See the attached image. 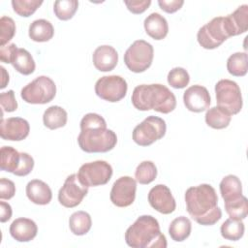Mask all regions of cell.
Instances as JSON below:
<instances>
[{"mask_svg":"<svg viewBox=\"0 0 248 248\" xmlns=\"http://www.w3.org/2000/svg\"><path fill=\"white\" fill-rule=\"evenodd\" d=\"M185 202L187 212L200 225L212 226L222 217V210L217 205L216 191L209 184L188 188L185 192Z\"/></svg>","mask_w":248,"mask_h":248,"instance_id":"7a4b0ae2","label":"cell"},{"mask_svg":"<svg viewBox=\"0 0 248 248\" xmlns=\"http://www.w3.org/2000/svg\"><path fill=\"white\" fill-rule=\"evenodd\" d=\"M157 176V168L151 161H142L138 165L135 171L136 181L142 185H147L155 180Z\"/></svg>","mask_w":248,"mask_h":248,"instance_id":"d6a6232c","label":"cell"},{"mask_svg":"<svg viewBox=\"0 0 248 248\" xmlns=\"http://www.w3.org/2000/svg\"><path fill=\"white\" fill-rule=\"evenodd\" d=\"M16 34V23L10 16H3L0 18V46H4Z\"/></svg>","mask_w":248,"mask_h":248,"instance_id":"8d00e7d4","label":"cell"},{"mask_svg":"<svg viewBox=\"0 0 248 248\" xmlns=\"http://www.w3.org/2000/svg\"><path fill=\"white\" fill-rule=\"evenodd\" d=\"M38 232L36 223L29 218H17L10 226V234L18 242H28L34 239Z\"/></svg>","mask_w":248,"mask_h":248,"instance_id":"d6986e66","label":"cell"},{"mask_svg":"<svg viewBox=\"0 0 248 248\" xmlns=\"http://www.w3.org/2000/svg\"><path fill=\"white\" fill-rule=\"evenodd\" d=\"M78 7L77 0H57L53 5V12L60 20H69L76 14Z\"/></svg>","mask_w":248,"mask_h":248,"instance_id":"836d02e7","label":"cell"},{"mask_svg":"<svg viewBox=\"0 0 248 248\" xmlns=\"http://www.w3.org/2000/svg\"><path fill=\"white\" fill-rule=\"evenodd\" d=\"M88 188L78 178V173L69 175L58 192L60 204L67 208L78 206L88 193Z\"/></svg>","mask_w":248,"mask_h":248,"instance_id":"7c38bea8","label":"cell"},{"mask_svg":"<svg viewBox=\"0 0 248 248\" xmlns=\"http://www.w3.org/2000/svg\"><path fill=\"white\" fill-rule=\"evenodd\" d=\"M183 102L186 108L193 112L206 110L211 103L208 90L202 85H192L183 94Z\"/></svg>","mask_w":248,"mask_h":248,"instance_id":"2e32d148","label":"cell"},{"mask_svg":"<svg viewBox=\"0 0 248 248\" xmlns=\"http://www.w3.org/2000/svg\"><path fill=\"white\" fill-rule=\"evenodd\" d=\"M125 241L132 248H166L168 245L159 222L151 215L140 216L126 230Z\"/></svg>","mask_w":248,"mask_h":248,"instance_id":"277c9868","label":"cell"},{"mask_svg":"<svg viewBox=\"0 0 248 248\" xmlns=\"http://www.w3.org/2000/svg\"><path fill=\"white\" fill-rule=\"evenodd\" d=\"M67 111L59 106H51L47 108L43 114L44 125L50 130L64 127L67 123Z\"/></svg>","mask_w":248,"mask_h":248,"instance_id":"d4e9b609","label":"cell"},{"mask_svg":"<svg viewBox=\"0 0 248 248\" xmlns=\"http://www.w3.org/2000/svg\"><path fill=\"white\" fill-rule=\"evenodd\" d=\"M111 166L103 160L85 163L80 166L78 176L87 187H95L107 184L112 176Z\"/></svg>","mask_w":248,"mask_h":248,"instance_id":"30bf717a","label":"cell"},{"mask_svg":"<svg viewBox=\"0 0 248 248\" xmlns=\"http://www.w3.org/2000/svg\"><path fill=\"white\" fill-rule=\"evenodd\" d=\"M56 95L54 81L46 77L40 76L25 85L20 91V97L28 104L44 105L51 102Z\"/></svg>","mask_w":248,"mask_h":248,"instance_id":"5b68a950","label":"cell"},{"mask_svg":"<svg viewBox=\"0 0 248 248\" xmlns=\"http://www.w3.org/2000/svg\"><path fill=\"white\" fill-rule=\"evenodd\" d=\"M228 38H230V36L224 25V16L212 18L202 26L197 34L198 43L205 49L217 48Z\"/></svg>","mask_w":248,"mask_h":248,"instance_id":"9c48e42d","label":"cell"},{"mask_svg":"<svg viewBox=\"0 0 248 248\" xmlns=\"http://www.w3.org/2000/svg\"><path fill=\"white\" fill-rule=\"evenodd\" d=\"M137 181L131 176H121L114 181L110 190V201L118 207L131 205L136 199Z\"/></svg>","mask_w":248,"mask_h":248,"instance_id":"4fadbf2b","label":"cell"},{"mask_svg":"<svg viewBox=\"0 0 248 248\" xmlns=\"http://www.w3.org/2000/svg\"><path fill=\"white\" fill-rule=\"evenodd\" d=\"M204 117L205 123L209 127L218 130L227 128L232 120V114L219 107H213L208 108Z\"/></svg>","mask_w":248,"mask_h":248,"instance_id":"4316f807","label":"cell"},{"mask_svg":"<svg viewBox=\"0 0 248 248\" xmlns=\"http://www.w3.org/2000/svg\"><path fill=\"white\" fill-rule=\"evenodd\" d=\"M117 136L107 128L106 120L98 113L89 112L80 120L78 143L87 153H105L114 148Z\"/></svg>","mask_w":248,"mask_h":248,"instance_id":"6da1fadb","label":"cell"},{"mask_svg":"<svg viewBox=\"0 0 248 248\" xmlns=\"http://www.w3.org/2000/svg\"><path fill=\"white\" fill-rule=\"evenodd\" d=\"M26 196L33 203L46 205L50 202L52 192L46 182L40 179H33L26 185Z\"/></svg>","mask_w":248,"mask_h":248,"instance_id":"ffe728a7","label":"cell"},{"mask_svg":"<svg viewBox=\"0 0 248 248\" xmlns=\"http://www.w3.org/2000/svg\"><path fill=\"white\" fill-rule=\"evenodd\" d=\"M16 194L15 183L5 177L0 179V199L1 200H10Z\"/></svg>","mask_w":248,"mask_h":248,"instance_id":"ab89813d","label":"cell"},{"mask_svg":"<svg viewBox=\"0 0 248 248\" xmlns=\"http://www.w3.org/2000/svg\"><path fill=\"white\" fill-rule=\"evenodd\" d=\"M184 4L183 0H159L158 5L164 12L168 14H173L178 11Z\"/></svg>","mask_w":248,"mask_h":248,"instance_id":"b9f144b4","label":"cell"},{"mask_svg":"<svg viewBox=\"0 0 248 248\" xmlns=\"http://www.w3.org/2000/svg\"><path fill=\"white\" fill-rule=\"evenodd\" d=\"M20 162V152L12 146H2L0 149L1 170L14 173Z\"/></svg>","mask_w":248,"mask_h":248,"instance_id":"f1b7e54d","label":"cell"},{"mask_svg":"<svg viewBox=\"0 0 248 248\" xmlns=\"http://www.w3.org/2000/svg\"><path fill=\"white\" fill-rule=\"evenodd\" d=\"M226 212L230 218L243 220L247 217L248 214V202L246 197L243 195L239 198L224 202Z\"/></svg>","mask_w":248,"mask_h":248,"instance_id":"1f68e13d","label":"cell"},{"mask_svg":"<svg viewBox=\"0 0 248 248\" xmlns=\"http://www.w3.org/2000/svg\"><path fill=\"white\" fill-rule=\"evenodd\" d=\"M153 57L152 45L144 40H137L125 51L124 63L131 72L142 73L151 66Z\"/></svg>","mask_w":248,"mask_h":248,"instance_id":"8992f818","label":"cell"},{"mask_svg":"<svg viewBox=\"0 0 248 248\" xmlns=\"http://www.w3.org/2000/svg\"><path fill=\"white\" fill-rule=\"evenodd\" d=\"M245 227L242 220L229 218L227 219L220 228L221 235L231 241H237L239 240L244 234Z\"/></svg>","mask_w":248,"mask_h":248,"instance_id":"f546056e","label":"cell"},{"mask_svg":"<svg viewBox=\"0 0 248 248\" xmlns=\"http://www.w3.org/2000/svg\"><path fill=\"white\" fill-rule=\"evenodd\" d=\"M92 226L91 216L82 210L74 212L69 218V227L75 235L86 234Z\"/></svg>","mask_w":248,"mask_h":248,"instance_id":"83f0119b","label":"cell"},{"mask_svg":"<svg viewBox=\"0 0 248 248\" xmlns=\"http://www.w3.org/2000/svg\"><path fill=\"white\" fill-rule=\"evenodd\" d=\"M148 202L156 211L170 214L175 210L176 203L170 188L164 184H157L148 193Z\"/></svg>","mask_w":248,"mask_h":248,"instance_id":"5bb4252c","label":"cell"},{"mask_svg":"<svg viewBox=\"0 0 248 248\" xmlns=\"http://www.w3.org/2000/svg\"><path fill=\"white\" fill-rule=\"evenodd\" d=\"M128 85L126 80L116 75L104 76L95 83L96 95L108 102L116 103L122 100L127 93Z\"/></svg>","mask_w":248,"mask_h":248,"instance_id":"8fae6325","label":"cell"},{"mask_svg":"<svg viewBox=\"0 0 248 248\" xmlns=\"http://www.w3.org/2000/svg\"><path fill=\"white\" fill-rule=\"evenodd\" d=\"M217 107L230 114H237L242 108V95L238 84L231 79H220L215 84Z\"/></svg>","mask_w":248,"mask_h":248,"instance_id":"52a82bcc","label":"cell"},{"mask_svg":"<svg viewBox=\"0 0 248 248\" xmlns=\"http://www.w3.org/2000/svg\"><path fill=\"white\" fill-rule=\"evenodd\" d=\"M13 214V210L11 205L6 202L1 201L0 202V221L1 223H5L7 221H9L12 217Z\"/></svg>","mask_w":248,"mask_h":248,"instance_id":"ee69618b","label":"cell"},{"mask_svg":"<svg viewBox=\"0 0 248 248\" xmlns=\"http://www.w3.org/2000/svg\"><path fill=\"white\" fill-rule=\"evenodd\" d=\"M227 70L233 77H243L247 74L248 61L246 52H235L227 60Z\"/></svg>","mask_w":248,"mask_h":248,"instance_id":"4dcf8cb0","label":"cell"},{"mask_svg":"<svg viewBox=\"0 0 248 248\" xmlns=\"http://www.w3.org/2000/svg\"><path fill=\"white\" fill-rule=\"evenodd\" d=\"M16 49V45L13 43L4 46H0V60L4 63H11Z\"/></svg>","mask_w":248,"mask_h":248,"instance_id":"7bdbcfd3","label":"cell"},{"mask_svg":"<svg viewBox=\"0 0 248 248\" xmlns=\"http://www.w3.org/2000/svg\"><path fill=\"white\" fill-rule=\"evenodd\" d=\"M146 34L154 40H163L169 32L167 19L158 13L150 14L143 21Z\"/></svg>","mask_w":248,"mask_h":248,"instance_id":"44dd1931","label":"cell"},{"mask_svg":"<svg viewBox=\"0 0 248 248\" xmlns=\"http://www.w3.org/2000/svg\"><path fill=\"white\" fill-rule=\"evenodd\" d=\"M30 126L26 119L21 117H10L4 119L1 116L0 136L5 140L19 141L29 135Z\"/></svg>","mask_w":248,"mask_h":248,"instance_id":"9a60e30c","label":"cell"},{"mask_svg":"<svg viewBox=\"0 0 248 248\" xmlns=\"http://www.w3.org/2000/svg\"><path fill=\"white\" fill-rule=\"evenodd\" d=\"M192 231V224L189 218L179 216L173 219L169 227V234L176 242L184 241L189 237Z\"/></svg>","mask_w":248,"mask_h":248,"instance_id":"484cf974","label":"cell"},{"mask_svg":"<svg viewBox=\"0 0 248 248\" xmlns=\"http://www.w3.org/2000/svg\"><path fill=\"white\" fill-rule=\"evenodd\" d=\"M168 83L175 89H182L186 87L190 81L188 72L182 67H175L168 74Z\"/></svg>","mask_w":248,"mask_h":248,"instance_id":"d590c367","label":"cell"},{"mask_svg":"<svg viewBox=\"0 0 248 248\" xmlns=\"http://www.w3.org/2000/svg\"><path fill=\"white\" fill-rule=\"evenodd\" d=\"M166 131L165 120L161 117L150 115L134 128L132 138L140 146H148L162 139Z\"/></svg>","mask_w":248,"mask_h":248,"instance_id":"ba28073f","label":"cell"},{"mask_svg":"<svg viewBox=\"0 0 248 248\" xmlns=\"http://www.w3.org/2000/svg\"><path fill=\"white\" fill-rule=\"evenodd\" d=\"M131 101L133 106L141 111L154 109L161 113H170L176 107L174 94L164 84H140L135 87Z\"/></svg>","mask_w":248,"mask_h":248,"instance_id":"3957f363","label":"cell"},{"mask_svg":"<svg viewBox=\"0 0 248 248\" xmlns=\"http://www.w3.org/2000/svg\"><path fill=\"white\" fill-rule=\"evenodd\" d=\"M34 168V159L31 155L25 152H20V162L17 170L14 172L16 176H25L29 174Z\"/></svg>","mask_w":248,"mask_h":248,"instance_id":"74e56055","label":"cell"},{"mask_svg":"<svg viewBox=\"0 0 248 248\" xmlns=\"http://www.w3.org/2000/svg\"><path fill=\"white\" fill-rule=\"evenodd\" d=\"M92 60L95 68L98 71L109 72L117 65L118 53L111 46H100L94 50Z\"/></svg>","mask_w":248,"mask_h":248,"instance_id":"ac0fdd59","label":"cell"},{"mask_svg":"<svg viewBox=\"0 0 248 248\" xmlns=\"http://www.w3.org/2000/svg\"><path fill=\"white\" fill-rule=\"evenodd\" d=\"M43 4L42 0H13L12 6L16 14L20 16L28 17L32 16Z\"/></svg>","mask_w":248,"mask_h":248,"instance_id":"e575fe53","label":"cell"},{"mask_svg":"<svg viewBox=\"0 0 248 248\" xmlns=\"http://www.w3.org/2000/svg\"><path fill=\"white\" fill-rule=\"evenodd\" d=\"M28 35L30 39L34 42H47L52 39L54 35V28L52 24L46 19H36L30 24Z\"/></svg>","mask_w":248,"mask_h":248,"instance_id":"7402d4cb","label":"cell"},{"mask_svg":"<svg viewBox=\"0 0 248 248\" xmlns=\"http://www.w3.org/2000/svg\"><path fill=\"white\" fill-rule=\"evenodd\" d=\"M224 25L230 37L245 33L248 29V5H241L233 13L224 16Z\"/></svg>","mask_w":248,"mask_h":248,"instance_id":"e0dca14e","label":"cell"},{"mask_svg":"<svg viewBox=\"0 0 248 248\" xmlns=\"http://www.w3.org/2000/svg\"><path fill=\"white\" fill-rule=\"evenodd\" d=\"M11 64L18 73L28 76L31 75L36 68L35 61L31 53L25 48H18L16 50Z\"/></svg>","mask_w":248,"mask_h":248,"instance_id":"cb8c5ba5","label":"cell"},{"mask_svg":"<svg viewBox=\"0 0 248 248\" xmlns=\"http://www.w3.org/2000/svg\"><path fill=\"white\" fill-rule=\"evenodd\" d=\"M0 104L3 111L13 112L17 108V102L15 97L14 90H8L0 94Z\"/></svg>","mask_w":248,"mask_h":248,"instance_id":"f35d334b","label":"cell"},{"mask_svg":"<svg viewBox=\"0 0 248 248\" xmlns=\"http://www.w3.org/2000/svg\"><path fill=\"white\" fill-rule=\"evenodd\" d=\"M219 188L224 202L235 200L242 196V184L236 175L229 174L225 176L221 180Z\"/></svg>","mask_w":248,"mask_h":248,"instance_id":"603a6c76","label":"cell"},{"mask_svg":"<svg viewBox=\"0 0 248 248\" xmlns=\"http://www.w3.org/2000/svg\"><path fill=\"white\" fill-rule=\"evenodd\" d=\"M0 69H1V73H2V83H1L0 88L3 89V88L6 87V85H7L8 82H9V75H8V73L6 72V69H5L4 67L1 66Z\"/></svg>","mask_w":248,"mask_h":248,"instance_id":"f6af8a7d","label":"cell"},{"mask_svg":"<svg viewBox=\"0 0 248 248\" xmlns=\"http://www.w3.org/2000/svg\"><path fill=\"white\" fill-rule=\"evenodd\" d=\"M127 9L136 15L142 14L145 12L151 4L150 0H132V1H124Z\"/></svg>","mask_w":248,"mask_h":248,"instance_id":"60d3db41","label":"cell"}]
</instances>
